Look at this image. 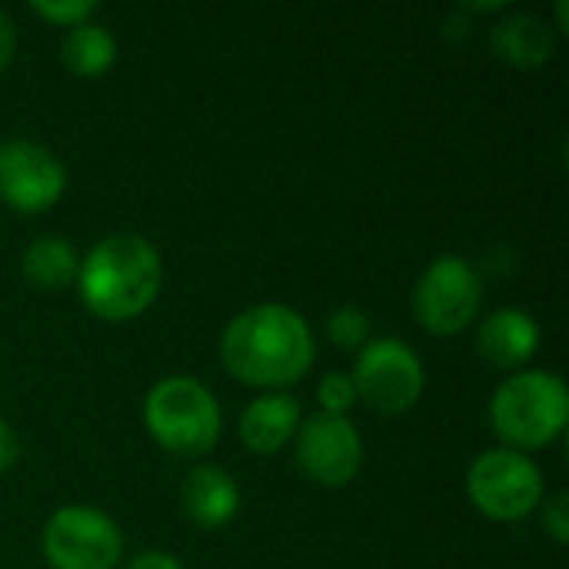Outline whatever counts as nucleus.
Returning <instances> with one entry per match:
<instances>
[{
    "mask_svg": "<svg viewBox=\"0 0 569 569\" xmlns=\"http://www.w3.org/2000/svg\"><path fill=\"white\" fill-rule=\"evenodd\" d=\"M313 357L317 347L307 320L283 303L240 310L220 337L223 367L247 387H290L307 377Z\"/></svg>",
    "mask_w": 569,
    "mask_h": 569,
    "instance_id": "nucleus-1",
    "label": "nucleus"
},
{
    "mask_svg": "<svg viewBox=\"0 0 569 569\" xmlns=\"http://www.w3.org/2000/svg\"><path fill=\"white\" fill-rule=\"evenodd\" d=\"M83 307L110 323L140 317L160 293L163 263L150 240L137 233L103 237L77 267Z\"/></svg>",
    "mask_w": 569,
    "mask_h": 569,
    "instance_id": "nucleus-2",
    "label": "nucleus"
},
{
    "mask_svg": "<svg viewBox=\"0 0 569 569\" xmlns=\"http://www.w3.org/2000/svg\"><path fill=\"white\" fill-rule=\"evenodd\" d=\"M490 420L507 450H540L567 430V383L547 370L513 373L497 387L490 400Z\"/></svg>",
    "mask_w": 569,
    "mask_h": 569,
    "instance_id": "nucleus-3",
    "label": "nucleus"
},
{
    "mask_svg": "<svg viewBox=\"0 0 569 569\" xmlns=\"http://www.w3.org/2000/svg\"><path fill=\"white\" fill-rule=\"evenodd\" d=\"M143 423L163 450L180 457L210 453L223 430L213 393L193 377L160 380L143 400Z\"/></svg>",
    "mask_w": 569,
    "mask_h": 569,
    "instance_id": "nucleus-4",
    "label": "nucleus"
},
{
    "mask_svg": "<svg viewBox=\"0 0 569 569\" xmlns=\"http://www.w3.org/2000/svg\"><path fill=\"white\" fill-rule=\"evenodd\" d=\"M470 500L490 520L513 523L530 517L543 500V473L540 467L517 450H490L480 453L467 477Z\"/></svg>",
    "mask_w": 569,
    "mask_h": 569,
    "instance_id": "nucleus-5",
    "label": "nucleus"
},
{
    "mask_svg": "<svg viewBox=\"0 0 569 569\" xmlns=\"http://www.w3.org/2000/svg\"><path fill=\"white\" fill-rule=\"evenodd\" d=\"M350 380L357 387V400H363L377 413L397 417L420 400L423 363L403 340L380 337L357 353Z\"/></svg>",
    "mask_w": 569,
    "mask_h": 569,
    "instance_id": "nucleus-6",
    "label": "nucleus"
},
{
    "mask_svg": "<svg viewBox=\"0 0 569 569\" xmlns=\"http://www.w3.org/2000/svg\"><path fill=\"white\" fill-rule=\"evenodd\" d=\"M483 307V280L463 257H437L417 280L413 310L423 330L453 337L467 330Z\"/></svg>",
    "mask_w": 569,
    "mask_h": 569,
    "instance_id": "nucleus-7",
    "label": "nucleus"
},
{
    "mask_svg": "<svg viewBox=\"0 0 569 569\" xmlns=\"http://www.w3.org/2000/svg\"><path fill=\"white\" fill-rule=\"evenodd\" d=\"M43 557L53 569H117L123 537L93 507H60L43 527Z\"/></svg>",
    "mask_w": 569,
    "mask_h": 569,
    "instance_id": "nucleus-8",
    "label": "nucleus"
},
{
    "mask_svg": "<svg viewBox=\"0 0 569 569\" xmlns=\"http://www.w3.org/2000/svg\"><path fill=\"white\" fill-rule=\"evenodd\" d=\"M363 463V440L347 417L313 413L297 430V467L317 487H347Z\"/></svg>",
    "mask_w": 569,
    "mask_h": 569,
    "instance_id": "nucleus-9",
    "label": "nucleus"
},
{
    "mask_svg": "<svg viewBox=\"0 0 569 569\" xmlns=\"http://www.w3.org/2000/svg\"><path fill=\"white\" fill-rule=\"evenodd\" d=\"M67 190L63 163L40 143L7 140L0 143V200L17 213H40L53 207Z\"/></svg>",
    "mask_w": 569,
    "mask_h": 569,
    "instance_id": "nucleus-10",
    "label": "nucleus"
},
{
    "mask_svg": "<svg viewBox=\"0 0 569 569\" xmlns=\"http://www.w3.org/2000/svg\"><path fill=\"white\" fill-rule=\"evenodd\" d=\"M300 420H303V410H300L297 397H290V393H263L243 410L240 440H243L247 450H253L260 457H270V453L283 450L297 437Z\"/></svg>",
    "mask_w": 569,
    "mask_h": 569,
    "instance_id": "nucleus-11",
    "label": "nucleus"
},
{
    "mask_svg": "<svg viewBox=\"0 0 569 569\" xmlns=\"http://www.w3.org/2000/svg\"><path fill=\"white\" fill-rule=\"evenodd\" d=\"M480 353L497 363V367H520L527 363L537 347H540V327L537 320L527 313V310H517V307H503L497 313H490L480 327Z\"/></svg>",
    "mask_w": 569,
    "mask_h": 569,
    "instance_id": "nucleus-12",
    "label": "nucleus"
},
{
    "mask_svg": "<svg viewBox=\"0 0 569 569\" xmlns=\"http://www.w3.org/2000/svg\"><path fill=\"white\" fill-rule=\"evenodd\" d=\"M183 510L203 530L227 527L240 510V490L223 467H197L183 487Z\"/></svg>",
    "mask_w": 569,
    "mask_h": 569,
    "instance_id": "nucleus-13",
    "label": "nucleus"
},
{
    "mask_svg": "<svg viewBox=\"0 0 569 569\" xmlns=\"http://www.w3.org/2000/svg\"><path fill=\"white\" fill-rule=\"evenodd\" d=\"M493 50L500 60H507L510 67H540L553 57V33L547 30V23L533 13H510L493 27L490 37Z\"/></svg>",
    "mask_w": 569,
    "mask_h": 569,
    "instance_id": "nucleus-14",
    "label": "nucleus"
},
{
    "mask_svg": "<svg viewBox=\"0 0 569 569\" xmlns=\"http://www.w3.org/2000/svg\"><path fill=\"white\" fill-rule=\"evenodd\" d=\"M77 253L60 237H40L23 250V277L40 290H60L77 280Z\"/></svg>",
    "mask_w": 569,
    "mask_h": 569,
    "instance_id": "nucleus-15",
    "label": "nucleus"
},
{
    "mask_svg": "<svg viewBox=\"0 0 569 569\" xmlns=\"http://www.w3.org/2000/svg\"><path fill=\"white\" fill-rule=\"evenodd\" d=\"M60 57L77 77H100L117 60V40L100 23H80L63 37Z\"/></svg>",
    "mask_w": 569,
    "mask_h": 569,
    "instance_id": "nucleus-16",
    "label": "nucleus"
},
{
    "mask_svg": "<svg viewBox=\"0 0 569 569\" xmlns=\"http://www.w3.org/2000/svg\"><path fill=\"white\" fill-rule=\"evenodd\" d=\"M327 333L340 350H363L370 343V317L357 307H340L330 313Z\"/></svg>",
    "mask_w": 569,
    "mask_h": 569,
    "instance_id": "nucleus-17",
    "label": "nucleus"
},
{
    "mask_svg": "<svg viewBox=\"0 0 569 569\" xmlns=\"http://www.w3.org/2000/svg\"><path fill=\"white\" fill-rule=\"evenodd\" d=\"M30 10L57 27H80V23H90V17L97 13V3L93 0H33Z\"/></svg>",
    "mask_w": 569,
    "mask_h": 569,
    "instance_id": "nucleus-18",
    "label": "nucleus"
},
{
    "mask_svg": "<svg viewBox=\"0 0 569 569\" xmlns=\"http://www.w3.org/2000/svg\"><path fill=\"white\" fill-rule=\"evenodd\" d=\"M317 400H320V413L330 417H347V410L357 403V387L350 380V373H327L317 387Z\"/></svg>",
    "mask_w": 569,
    "mask_h": 569,
    "instance_id": "nucleus-19",
    "label": "nucleus"
},
{
    "mask_svg": "<svg viewBox=\"0 0 569 569\" xmlns=\"http://www.w3.org/2000/svg\"><path fill=\"white\" fill-rule=\"evenodd\" d=\"M543 527H547V533L560 543V547H567L569 543V497L567 493H560V497H553L550 503H547V510H543Z\"/></svg>",
    "mask_w": 569,
    "mask_h": 569,
    "instance_id": "nucleus-20",
    "label": "nucleus"
},
{
    "mask_svg": "<svg viewBox=\"0 0 569 569\" xmlns=\"http://www.w3.org/2000/svg\"><path fill=\"white\" fill-rule=\"evenodd\" d=\"M127 569H183L180 567V560L177 557H170V553H160V550H147V553H140V557H133Z\"/></svg>",
    "mask_w": 569,
    "mask_h": 569,
    "instance_id": "nucleus-21",
    "label": "nucleus"
},
{
    "mask_svg": "<svg viewBox=\"0 0 569 569\" xmlns=\"http://www.w3.org/2000/svg\"><path fill=\"white\" fill-rule=\"evenodd\" d=\"M13 47H17V33H13V23L10 17L0 10V70L13 60Z\"/></svg>",
    "mask_w": 569,
    "mask_h": 569,
    "instance_id": "nucleus-22",
    "label": "nucleus"
},
{
    "mask_svg": "<svg viewBox=\"0 0 569 569\" xmlns=\"http://www.w3.org/2000/svg\"><path fill=\"white\" fill-rule=\"evenodd\" d=\"M13 460H17V437H13L10 423L0 420V473L7 467H13Z\"/></svg>",
    "mask_w": 569,
    "mask_h": 569,
    "instance_id": "nucleus-23",
    "label": "nucleus"
},
{
    "mask_svg": "<svg viewBox=\"0 0 569 569\" xmlns=\"http://www.w3.org/2000/svg\"><path fill=\"white\" fill-rule=\"evenodd\" d=\"M557 17H560V30H569V0L557 3Z\"/></svg>",
    "mask_w": 569,
    "mask_h": 569,
    "instance_id": "nucleus-24",
    "label": "nucleus"
}]
</instances>
